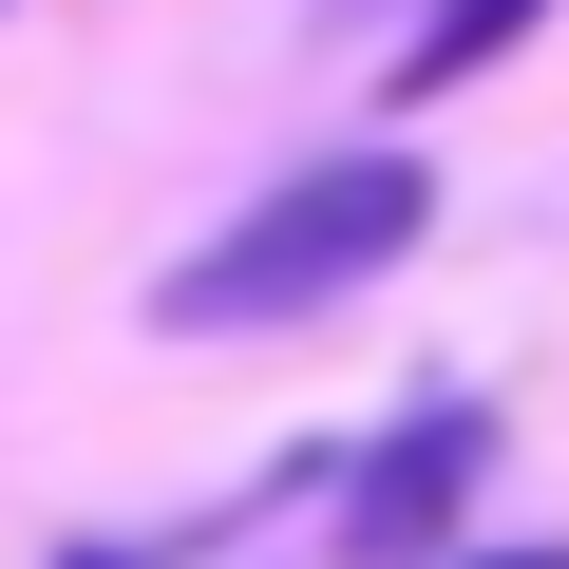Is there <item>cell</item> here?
<instances>
[{
	"label": "cell",
	"instance_id": "6da1fadb",
	"mask_svg": "<svg viewBox=\"0 0 569 569\" xmlns=\"http://www.w3.org/2000/svg\"><path fill=\"white\" fill-rule=\"evenodd\" d=\"M437 228V171L418 152H305L266 209H228L171 284H152V323L171 342H247V323H323L342 284H380L399 247Z\"/></svg>",
	"mask_w": 569,
	"mask_h": 569
},
{
	"label": "cell",
	"instance_id": "7a4b0ae2",
	"mask_svg": "<svg viewBox=\"0 0 569 569\" xmlns=\"http://www.w3.org/2000/svg\"><path fill=\"white\" fill-rule=\"evenodd\" d=\"M475 475H493V399H418L399 437H361V475H342V569H437L456 550V512H475Z\"/></svg>",
	"mask_w": 569,
	"mask_h": 569
},
{
	"label": "cell",
	"instance_id": "3957f363",
	"mask_svg": "<svg viewBox=\"0 0 569 569\" xmlns=\"http://www.w3.org/2000/svg\"><path fill=\"white\" fill-rule=\"evenodd\" d=\"M531 20H550V0H437V20L399 39V77H380V96H399V114H437V96H456V77H493Z\"/></svg>",
	"mask_w": 569,
	"mask_h": 569
},
{
	"label": "cell",
	"instance_id": "277c9868",
	"mask_svg": "<svg viewBox=\"0 0 569 569\" xmlns=\"http://www.w3.org/2000/svg\"><path fill=\"white\" fill-rule=\"evenodd\" d=\"M475 569H569V550H475Z\"/></svg>",
	"mask_w": 569,
	"mask_h": 569
},
{
	"label": "cell",
	"instance_id": "5b68a950",
	"mask_svg": "<svg viewBox=\"0 0 569 569\" xmlns=\"http://www.w3.org/2000/svg\"><path fill=\"white\" fill-rule=\"evenodd\" d=\"M58 569H133V550H58Z\"/></svg>",
	"mask_w": 569,
	"mask_h": 569
}]
</instances>
